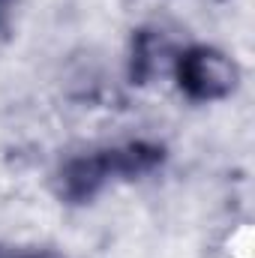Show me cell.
Instances as JSON below:
<instances>
[{
  "instance_id": "cell-2",
  "label": "cell",
  "mask_w": 255,
  "mask_h": 258,
  "mask_svg": "<svg viewBox=\"0 0 255 258\" xmlns=\"http://www.w3.org/2000/svg\"><path fill=\"white\" fill-rule=\"evenodd\" d=\"M168 72L174 78L177 93L183 99L195 102V105L222 102V99L234 96L237 87H240L237 60L228 51H222L216 45H207V42L177 48Z\"/></svg>"
},
{
  "instance_id": "cell-6",
  "label": "cell",
  "mask_w": 255,
  "mask_h": 258,
  "mask_svg": "<svg viewBox=\"0 0 255 258\" xmlns=\"http://www.w3.org/2000/svg\"><path fill=\"white\" fill-rule=\"evenodd\" d=\"M12 252H15V249H9V246L0 243V258H12Z\"/></svg>"
},
{
  "instance_id": "cell-5",
  "label": "cell",
  "mask_w": 255,
  "mask_h": 258,
  "mask_svg": "<svg viewBox=\"0 0 255 258\" xmlns=\"http://www.w3.org/2000/svg\"><path fill=\"white\" fill-rule=\"evenodd\" d=\"M12 258H66L54 249H45V246H33V249H21V252H12Z\"/></svg>"
},
{
  "instance_id": "cell-3",
  "label": "cell",
  "mask_w": 255,
  "mask_h": 258,
  "mask_svg": "<svg viewBox=\"0 0 255 258\" xmlns=\"http://www.w3.org/2000/svg\"><path fill=\"white\" fill-rule=\"evenodd\" d=\"M174 45L159 27H138L132 30L129 39V54H126V75L135 87L153 84L159 75H165L174 60Z\"/></svg>"
},
{
  "instance_id": "cell-1",
  "label": "cell",
  "mask_w": 255,
  "mask_h": 258,
  "mask_svg": "<svg viewBox=\"0 0 255 258\" xmlns=\"http://www.w3.org/2000/svg\"><path fill=\"white\" fill-rule=\"evenodd\" d=\"M168 162V147L156 138H126L78 150L57 162L51 171V189L60 204L84 207L114 183H132L156 174Z\"/></svg>"
},
{
  "instance_id": "cell-4",
  "label": "cell",
  "mask_w": 255,
  "mask_h": 258,
  "mask_svg": "<svg viewBox=\"0 0 255 258\" xmlns=\"http://www.w3.org/2000/svg\"><path fill=\"white\" fill-rule=\"evenodd\" d=\"M18 9H21V0H0V51L15 39Z\"/></svg>"
}]
</instances>
